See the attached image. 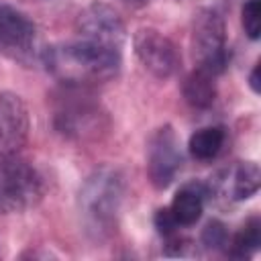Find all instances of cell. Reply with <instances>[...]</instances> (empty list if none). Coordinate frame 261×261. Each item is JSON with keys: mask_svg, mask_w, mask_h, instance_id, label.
<instances>
[{"mask_svg": "<svg viewBox=\"0 0 261 261\" xmlns=\"http://www.w3.org/2000/svg\"><path fill=\"white\" fill-rule=\"evenodd\" d=\"M75 31L80 39L112 49H122L126 41V29L122 18L112 6L102 2H94L77 14Z\"/></svg>", "mask_w": 261, "mask_h": 261, "instance_id": "cell-9", "label": "cell"}, {"mask_svg": "<svg viewBox=\"0 0 261 261\" xmlns=\"http://www.w3.org/2000/svg\"><path fill=\"white\" fill-rule=\"evenodd\" d=\"M153 224H155L157 232H159V234H165V237L173 234V232L179 228L177 222H175V218H173V214L169 212V208H159V210L155 212Z\"/></svg>", "mask_w": 261, "mask_h": 261, "instance_id": "cell-18", "label": "cell"}, {"mask_svg": "<svg viewBox=\"0 0 261 261\" xmlns=\"http://www.w3.org/2000/svg\"><path fill=\"white\" fill-rule=\"evenodd\" d=\"M29 130L31 118L24 100L14 92H0V157L18 155Z\"/></svg>", "mask_w": 261, "mask_h": 261, "instance_id": "cell-10", "label": "cell"}, {"mask_svg": "<svg viewBox=\"0 0 261 261\" xmlns=\"http://www.w3.org/2000/svg\"><path fill=\"white\" fill-rule=\"evenodd\" d=\"M55 130L75 143L100 141L110 128V118L106 110L88 94V88L65 86L53 112Z\"/></svg>", "mask_w": 261, "mask_h": 261, "instance_id": "cell-3", "label": "cell"}, {"mask_svg": "<svg viewBox=\"0 0 261 261\" xmlns=\"http://www.w3.org/2000/svg\"><path fill=\"white\" fill-rule=\"evenodd\" d=\"M192 51L198 67L212 75H220L230 59L226 45V24L218 10L204 8L198 12L192 29Z\"/></svg>", "mask_w": 261, "mask_h": 261, "instance_id": "cell-5", "label": "cell"}, {"mask_svg": "<svg viewBox=\"0 0 261 261\" xmlns=\"http://www.w3.org/2000/svg\"><path fill=\"white\" fill-rule=\"evenodd\" d=\"M216 75L208 73L202 67H196L194 71H190L181 84V94L184 100L196 108V110H206L214 104L216 100Z\"/></svg>", "mask_w": 261, "mask_h": 261, "instance_id": "cell-12", "label": "cell"}, {"mask_svg": "<svg viewBox=\"0 0 261 261\" xmlns=\"http://www.w3.org/2000/svg\"><path fill=\"white\" fill-rule=\"evenodd\" d=\"M126 2H135V4H145V2H149V0H126Z\"/></svg>", "mask_w": 261, "mask_h": 261, "instance_id": "cell-20", "label": "cell"}, {"mask_svg": "<svg viewBox=\"0 0 261 261\" xmlns=\"http://www.w3.org/2000/svg\"><path fill=\"white\" fill-rule=\"evenodd\" d=\"M261 186V169L255 161H243L234 167L230 175V198L243 202L253 198Z\"/></svg>", "mask_w": 261, "mask_h": 261, "instance_id": "cell-14", "label": "cell"}, {"mask_svg": "<svg viewBox=\"0 0 261 261\" xmlns=\"http://www.w3.org/2000/svg\"><path fill=\"white\" fill-rule=\"evenodd\" d=\"M45 181L39 169L18 155L0 157V212H24L41 202Z\"/></svg>", "mask_w": 261, "mask_h": 261, "instance_id": "cell-4", "label": "cell"}, {"mask_svg": "<svg viewBox=\"0 0 261 261\" xmlns=\"http://www.w3.org/2000/svg\"><path fill=\"white\" fill-rule=\"evenodd\" d=\"M202 245L212 251L226 249L228 245V230L220 220H210L202 230Z\"/></svg>", "mask_w": 261, "mask_h": 261, "instance_id": "cell-17", "label": "cell"}, {"mask_svg": "<svg viewBox=\"0 0 261 261\" xmlns=\"http://www.w3.org/2000/svg\"><path fill=\"white\" fill-rule=\"evenodd\" d=\"M133 49L139 63L157 80L171 77L181 65V55L175 43L157 29H137L133 35Z\"/></svg>", "mask_w": 261, "mask_h": 261, "instance_id": "cell-6", "label": "cell"}, {"mask_svg": "<svg viewBox=\"0 0 261 261\" xmlns=\"http://www.w3.org/2000/svg\"><path fill=\"white\" fill-rule=\"evenodd\" d=\"M124 192L126 181L122 171L110 165L94 169L84 179L77 194V214L92 243H104L116 232Z\"/></svg>", "mask_w": 261, "mask_h": 261, "instance_id": "cell-2", "label": "cell"}, {"mask_svg": "<svg viewBox=\"0 0 261 261\" xmlns=\"http://www.w3.org/2000/svg\"><path fill=\"white\" fill-rule=\"evenodd\" d=\"M37 27L18 8L0 4V53L20 61L31 63L35 57Z\"/></svg>", "mask_w": 261, "mask_h": 261, "instance_id": "cell-8", "label": "cell"}, {"mask_svg": "<svg viewBox=\"0 0 261 261\" xmlns=\"http://www.w3.org/2000/svg\"><path fill=\"white\" fill-rule=\"evenodd\" d=\"M208 200V188L202 181H190L177 190L171 200L169 212L173 214L177 226H192L200 220L204 212V204Z\"/></svg>", "mask_w": 261, "mask_h": 261, "instance_id": "cell-11", "label": "cell"}, {"mask_svg": "<svg viewBox=\"0 0 261 261\" xmlns=\"http://www.w3.org/2000/svg\"><path fill=\"white\" fill-rule=\"evenodd\" d=\"M43 65L63 86L88 88L118 75L122 65L120 49L104 47L92 41H71L51 45L41 55Z\"/></svg>", "mask_w": 261, "mask_h": 261, "instance_id": "cell-1", "label": "cell"}, {"mask_svg": "<svg viewBox=\"0 0 261 261\" xmlns=\"http://www.w3.org/2000/svg\"><path fill=\"white\" fill-rule=\"evenodd\" d=\"M181 169L179 141L171 124L159 126L147 143V173L157 190H165L173 184Z\"/></svg>", "mask_w": 261, "mask_h": 261, "instance_id": "cell-7", "label": "cell"}, {"mask_svg": "<svg viewBox=\"0 0 261 261\" xmlns=\"http://www.w3.org/2000/svg\"><path fill=\"white\" fill-rule=\"evenodd\" d=\"M241 20L247 37L251 41H257L261 37V0H247L243 4Z\"/></svg>", "mask_w": 261, "mask_h": 261, "instance_id": "cell-16", "label": "cell"}, {"mask_svg": "<svg viewBox=\"0 0 261 261\" xmlns=\"http://www.w3.org/2000/svg\"><path fill=\"white\" fill-rule=\"evenodd\" d=\"M261 247V220L257 216H251L241 230L228 241L226 249L232 259H249L253 257Z\"/></svg>", "mask_w": 261, "mask_h": 261, "instance_id": "cell-15", "label": "cell"}, {"mask_svg": "<svg viewBox=\"0 0 261 261\" xmlns=\"http://www.w3.org/2000/svg\"><path fill=\"white\" fill-rule=\"evenodd\" d=\"M249 88L253 90V94H259L261 92V86H259V63H255L251 75H249Z\"/></svg>", "mask_w": 261, "mask_h": 261, "instance_id": "cell-19", "label": "cell"}, {"mask_svg": "<svg viewBox=\"0 0 261 261\" xmlns=\"http://www.w3.org/2000/svg\"><path fill=\"white\" fill-rule=\"evenodd\" d=\"M224 141H226V133L222 126H204L190 137L188 151L198 161H210L222 151Z\"/></svg>", "mask_w": 261, "mask_h": 261, "instance_id": "cell-13", "label": "cell"}]
</instances>
